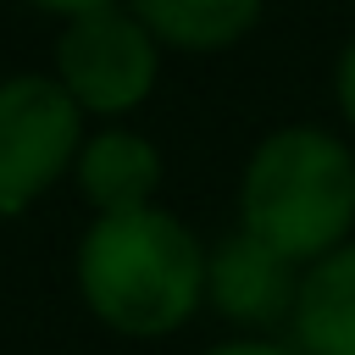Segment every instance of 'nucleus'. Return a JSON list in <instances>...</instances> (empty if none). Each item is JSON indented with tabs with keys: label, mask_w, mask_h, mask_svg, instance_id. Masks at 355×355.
<instances>
[{
	"label": "nucleus",
	"mask_w": 355,
	"mask_h": 355,
	"mask_svg": "<svg viewBox=\"0 0 355 355\" xmlns=\"http://www.w3.org/2000/svg\"><path fill=\"white\" fill-rule=\"evenodd\" d=\"M244 233L288 261H322L355 227V155L322 128L272 133L244 166Z\"/></svg>",
	"instance_id": "obj_2"
},
{
	"label": "nucleus",
	"mask_w": 355,
	"mask_h": 355,
	"mask_svg": "<svg viewBox=\"0 0 355 355\" xmlns=\"http://www.w3.org/2000/svg\"><path fill=\"white\" fill-rule=\"evenodd\" d=\"M83 144V105L61 89V78H6L0 83V216L33 205L44 183H55Z\"/></svg>",
	"instance_id": "obj_3"
},
{
	"label": "nucleus",
	"mask_w": 355,
	"mask_h": 355,
	"mask_svg": "<svg viewBox=\"0 0 355 355\" xmlns=\"http://www.w3.org/2000/svg\"><path fill=\"white\" fill-rule=\"evenodd\" d=\"M33 6H44V11H61V17H78V11H89V6H111V0H33Z\"/></svg>",
	"instance_id": "obj_11"
},
{
	"label": "nucleus",
	"mask_w": 355,
	"mask_h": 355,
	"mask_svg": "<svg viewBox=\"0 0 355 355\" xmlns=\"http://www.w3.org/2000/svg\"><path fill=\"white\" fill-rule=\"evenodd\" d=\"M300 261H288L283 250H272L255 233H233L205 255V300L244 327H272L283 316H294L300 300Z\"/></svg>",
	"instance_id": "obj_5"
},
{
	"label": "nucleus",
	"mask_w": 355,
	"mask_h": 355,
	"mask_svg": "<svg viewBox=\"0 0 355 355\" xmlns=\"http://www.w3.org/2000/svg\"><path fill=\"white\" fill-rule=\"evenodd\" d=\"M294 338L305 355H355V244L327 250L300 277Z\"/></svg>",
	"instance_id": "obj_6"
},
{
	"label": "nucleus",
	"mask_w": 355,
	"mask_h": 355,
	"mask_svg": "<svg viewBox=\"0 0 355 355\" xmlns=\"http://www.w3.org/2000/svg\"><path fill=\"white\" fill-rule=\"evenodd\" d=\"M78 288L105 327L161 338L205 300V250L155 205L105 211L78 244Z\"/></svg>",
	"instance_id": "obj_1"
},
{
	"label": "nucleus",
	"mask_w": 355,
	"mask_h": 355,
	"mask_svg": "<svg viewBox=\"0 0 355 355\" xmlns=\"http://www.w3.org/2000/svg\"><path fill=\"white\" fill-rule=\"evenodd\" d=\"M338 105H344V116L355 122V44L338 55Z\"/></svg>",
	"instance_id": "obj_9"
},
{
	"label": "nucleus",
	"mask_w": 355,
	"mask_h": 355,
	"mask_svg": "<svg viewBox=\"0 0 355 355\" xmlns=\"http://www.w3.org/2000/svg\"><path fill=\"white\" fill-rule=\"evenodd\" d=\"M72 166H78L83 194L100 205V216L105 211H139V205H150V194L161 183L155 144L144 133H122V128L94 133L89 144H78V161Z\"/></svg>",
	"instance_id": "obj_7"
},
{
	"label": "nucleus",
	"mask_w": 355,
	"mask_h": 355,
	"mask_svg": "<svg viewBox=\"0 0 355 355\" xmlns=\"http://www.w3.org/2000/svg\"><path fill=\"white\" fill-rule=\"evenodd\" d=\"M133 17L178 50H222L244 39L266 0H128Z\"/></svg>",
	"instance_id": "obj_8"
},
{
	"label": "nucleus",
	"mask_w": 355,
	"mask_h": 355,
	"mask_svg": "<svg viewBox=\"0 0 355 355\" xmlns=\"http://www.w3.org/2000/svg\"><path fill=\"white\" fill-rule=\"evenodd\" d=\"M205 355H305V349H283V344H266V338H239V344H216Z\"/></svg>",
	"instance_id": "obj_10"
},
{
	"label": "nucleus",
	"mask_w": 355,
	"mask_h": 355,
	"mask_svg": "<svg viewBox=\"0 0 355 355\" xmlns=\"http://www.w3.org/2000/svg\"><path fill=\"white\" fill-rule=\"evenodd\" d=\"M55 67H61V89L83 111L116 116V111H133L155 89L161 61H155V33L111 0V6L78 11L67 22V33L55 44Z\"/></svg>",
	"instance_id": "obj_4"
}]
</instances>
